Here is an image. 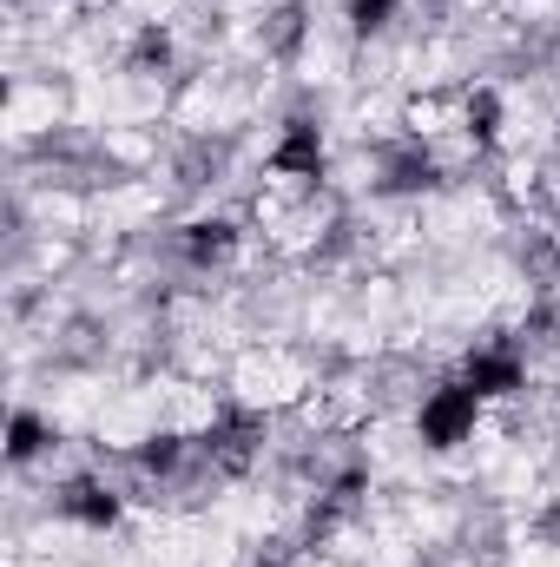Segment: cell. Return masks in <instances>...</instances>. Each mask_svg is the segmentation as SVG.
<instances>
[{
	"label": "cell",
	"mask_w": 560,
	"mask_h": 567,
	"mask_svg": "<svg viewBox=\"0 0 560 567\" xmlns=\"http://www.w3.org/2000/svg\"><path fill=\"white\" fill-rule=\"evenodd\" d=\"M468 423H475V390H442V396L422 403V435H428L435 449H448Z\"/></svg>",
	"instance_id": "6da1fadb"
},
{
	"label": "cell",
	"mask_w": 560,
	"mask_h": 567,
	"mask_svg": "<svg viewBox=\"0 0 560 567\" xmlns=\"http://www.w3.org/2000/svg\"><path fill=\"white\" fill-rule=\"evenodd\" d=\"M350 13H356V27H363V33H376V27H383V13H390V0H356Z\"/></svg>",
	"instance_id": "7a4b0ae2"
}]
</instances>
